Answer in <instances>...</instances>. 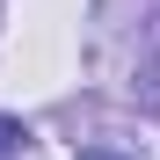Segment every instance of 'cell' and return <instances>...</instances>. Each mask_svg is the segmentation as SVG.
Wrapping results in <instances>:
<instances>
[{
	"instance_id": "cell-1",
	"label": "cell",
	"mask_w": 160,
	"mask_h": 160,
	"mask_svg": "<svg viewBox=\"0 0 160 160\" xmlns=\"http://www.w3.org/2000/svg\"><path fill=\"white\" fill-rule=\"evenodd\" d=\"M0 160H37V138H29V124L0 117Z\"/></svg>"
},
{
	"instance_id": "cell-2",
	"label": "cell",
	"mask_w": 160,
	"mask_h": 160,
	"mask_svg": "<svg viewBox=\"0 0 160 160\" xmlns=\"http://www.w3.org/2000/svg\"><path fill=\"white\" fill-rule=\"evenodd\" d=\"M80 160H131V153H80Z\"/></svg>"
}]
</instances>
